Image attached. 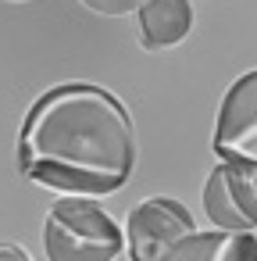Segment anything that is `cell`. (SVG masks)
Masks as SVG:
<instances>
[{
	"mask_svg": "<svg viewBox=\"0 0 257 261\" xmlns=\"http://www.w3.org/2000/svg\"><path fill=\"white\" fill-rule=\"evenodd\" d=\"M136 168L129 108L97 83H61L40 93L18 133V172L58 193L107 197Z\"/></svg>",
	"mask_w": 257,
	"mask_h": 261,
	"instance_id": "obj_1",
	"label": "cell"
},
{
	"mask_svg": "<svg viewBox=\"0 0 257 261\" xmlns=\"http://www.w3.org/2000/svg\"><path fill=\"white\" fill-rule=\"evenodd\" d=\"M122 247L118 222L86 197H65L47 211L43 250L50 261H115Z\"/></svg>",
	"mask_w": 257,
	"mask_h": 261,
	"instance_id": "obj_2",
	"label": "cell"
},
{
	"mask_svg": "<svg viewBox=\"0 0 257 261\" xmlns=\"http://www.w3.org/2000/svg\"><path fill=\"white\" fill-rule=\"evenodd\" d=\"M193 215L175 197H147L125 218V247L132 261H161L175 243L193 236Z\"/></svg>",
	"mask_w": 257,
	"mask_h": 261,
	"instance_id": "obj_3",
	"label": "cell"
},
{
	"mask_svg": "<svg viewBox=\"0 0 257 261\" xmlns=\"http://www.w3.org/2000/svg\"><path fill=\"white\" fill-rule=\"evenodd\" d=\"M211 147L225 165L257 172V68L239 75L221 97Z\"/></svg>",
	"mask_w": 257,
	"mask_h": 261,
	"instance_id": "obj_4",
	"label": "cell"
},
{
	"mask_svg": "<svg viewBox=\"0 0 257 261\" xmlns=\"http://www.w3.org/2000/svg\"><path fill=\"white\" fill-rule=\"evenodd\" d=\"M204 211L218 232H253L257 229V175L239 165L211 168L204 182Z\"/></svg>",
	"mask_w": 257,
	"mask_h": 261,
	"instance_id": "obj_5",
	"label": "cell"
},
{
	"mask_svg": "<svg viewBox=\"0 0 257 261\" xmlns=\"http://www.w3.org/2000/svg\"><path fill=\"white\" fill-rule=\"evenodd\" d=\"M136 15H139V43L147 50H168L182 43L193 25L189 0H143Z\"/></svg>",
	"mask_w": 257,
	"mask_h": 261,
	"instance_id": "obj_6",
	"label": "cell"
},
{
	"mask_svg": "<svg viewBox=\"0 0 257 261\" xmlns=\"http://www.w3.org/2000/svg\"><path fill=\"white\" fill-rule=\"evenodd\" d=\"M161 261H257L253 232H193Z\"/></svg>",
	"mask_w": 257,
	"mask_h": 261,
	"instance_id": "obj_7",
	"label": "cell"
},
{
	"mask_svg": "<svg viewBox=\"0 0 257 261\" xmlns=\"http://www.w3.org/2000/svg\"><path fill=\"white\" fill-rule=\"evenodd\" d=\"M82 8H90V11H97V15H107V18H118V15H129V11H136L143 0H79Z\"/></svg>",
	"mask_w": 257,
	"mask_h": 261,
	"instance_id": "obj_8",
	"label": "cell"
},
{
	"mask_svg": "<svg viewBox=\"0 0 257 261\" xmlns=\"http://www.w3.org/2000/svg\"><path fill=\"white\" fill-rule=\"evenodd\" d=\"M0 261H33L18 243H0Z\"/></svg>",
	"mask_w": 257,
	"mask_h": 261,
	"instance_id": "obj_9",
	"label": "cell"
},
{
	"mask_svg": "<svg viewBox=\"0 0 257 261\" xmlns=\"http://www.w3.org/2000/svg\"><path fill=\"white\" fill-rule=\"evenodd\" d=\"M253 175H257V172H253Z\"/></svg>",
	"mask_w": 257,
	"mask_h": 261,
	"instance_id": "obj_10",
	"label": "cell"
}]
</instances>
